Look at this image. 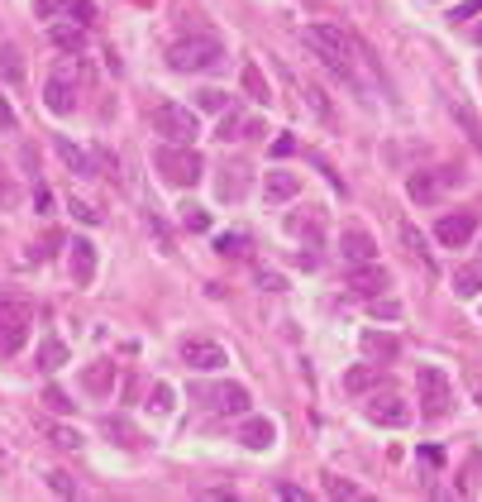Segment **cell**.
Listing matches in <instances>:
<instances>
[{
	"label": "cell",
	"mask_w": 482,
	"mask_h": 502,
	"mask_svg": "<svg viewBox=\"0 0 482 502\" xmlns=\"http://www.w3.org/2000/svg\"><path fill=\"white\" fill-rule=\"evenodd\" d=\"M278 497H287V502H301L306 493H301V488H291V484H282V488H278Z\"/></svg>",
	"instance_id": "cell-46"
},
{
	"label": "cell",
	"mask_w": 482,
	"mask_h": 502,
	"mask_svg": "<svg viewBox=\"0 0 482 502\" xmlns=\"http://www.w3.org/2000/svg\"><path fill=\"white\" fill-rule=\"evenodd\" d=\"M454 120H458V124H464V130H468V139H473V144H477V149H482V124L473 120V111H468V106H454Z\"/></svg>",
	"instance_id": "cell-31"
},
{
	"label": "cell",
	"mask_w": 482,
	"mask_h": 502,
	"mask_svg": "<svg viewBox=\"0 0 482 502\" xmlns=\"http://www.w3.org/2000/svg\"><path fill=\"white\" fill-rule=\"evenodd\" d=\"M153 167L162 173L167 187H196L201 173H205V163H201V154L192 149V144H162V149L153 154Z\"/></svg>",
	"instance_id": "cell-3"
},
{
	"label": "cell",
	"mask_w": 482,
	"mask_h": 502,
	"mask_svg": "<svg viewBox=\"0 0 482 502\" xmlns=\"http://www.w3.org/2000/svg\"><path fill=\"white\" fill-rule=\"evenodd\" d=\"M153 130L167 139V144H196L201 134V120L192 106H177V101H162V106H153Z\"/></svg>",
	"instance_id": "cell-5"
},
{
	"label": "cell",
	"mask_w": 482,
	"mask_h": 502,
	"mask_svg": "<svg viewBox=\"0 0 482 502\" xmlns=\"http://www.w3.org/2000/svg\"><path fill=\"white\" fill-rule=\"evenodd\" d=\"M215 192H220V201H244V192H248V167H244V163H229L225 173H220V182H215Z\"/></svg>",
	"instance_id": "cell-20"
},
{
	"label": "cell",
	"mask_w": 482,
	"mask_h": 502,
	"mask_svg": "<svg viewBox=\"0 0 482 502\" xmlns=\"http://www.w3.org/2000/svg\"><path fill=\"white\" fill-rule=\"evenodd\" d=\"M53 149L62 154V163H68L77 177H96V158H91L87 149H77V144H72L68 134H58V139H53Z\"/></svg>",
	"instance_id": "cell-19"
},
{
	"label": "cell",
	"mask_w": 482,
	"mask_h": 502,
	"mask_svg": "<svg viewBox=\"0 0 482 502\" xmlns=\"http://www.w3.org/2000/svg\"><path fill=\"white\" fill-rule=\"evenodd\" d=\"M48 441H53L58 450H81V435H77L72 426H48Z\"/></svg>",
	"instance_id": "cell-30"
},
{
	"label": "cell",
	"mask_w": 482,
	"mask_h": 502,
	"mask_svg": "<svg viewBox=\"0 0 482 502\" xmlns=\"http://www.w3.org/2000/svg\"><path fill=\"white\" fill-rule=\"evenodd\" d=\"M196 397H205V402H211L215 411H225V416H244V411H248V402H254V397H248V388H244V383H220V388H201Z\"/></svg>",
	"instance_id": "cell-12"
},
{
	"label": "cell",
	"mask_w": 482,
	"mask_h": 502,
	"mask_svg": "<svg viewBox=\"0 0 482 502\" xmlns=\"http://www.w3.org/2000/svg\"><path fill=\"white\" fill-rule=\"evenodd\" d=\"M225 101H229V96H225V91H215V87L196 91V106H201V111H225Z\"/></svg>",
	"instance_id": "cell-35"
},
{
	"label": "cell",
	"mask_w": 482,
	"mask_h": 502,
	"mask_svg": "<svg viewBox=\"0 0 482 502\" xmlns=\"http://www.w3.org/2000/svg\"><path fill=\"white\" fill-rule=\"evenodd\" d=\"M72 283L77 287L96 283V244L91 240H72Z\"/></svg>",
	"instance_id": "cell-17"
},
{
	"label": "cell",
	"mask_w": 482,
	"mask_h": 502,
	"mask_svg": "<svg viewBox=\"0 0 482 502\" xmlns=\"http://www.w3.org/2000/svg\"><path fill=\"white\" fill-rule=\"evenodd\" d=\"M239 130H244V120H239V111H225L220 115V124H215V139H239Z\"/></svg>",
	"instance_id": "cell-29"
},
{
	"label": "cell",
	"mask_w": 482,
	"mask_h": 502,
	"mask_svg": "<svg viewBox=\"0 0 482 502\" xmlns=\"http://www.w3.org/2000/svg\"><path fill=\"white\" fill-rule=\"evenodd\" d=\"M244 244H248V235H220V240H215V249H220L225 259H239Z\"/></svg>",
	"instance_id": "cell-33"
},
{
	"label": "cell",
	"mask_w": 482,
	"mask_h": 502,
	"mask_svg": "<svg viewBox=\"0 0 482 502\" xmlns=\"http://www.w3.org/2000/svg\"><path fill=\"white\" fill-rule=\"evenodd\" d=\"M258 283H263V287H267V292H282V287H287V283H282V278H278V273H258Z\"/></svg>",
	"instance_id": "cell-44"
},
{
	"label": "cell",
	"mask_w": 482,
	"mask_h": 502,
	"mask_svg": "<svg viewBox=\"0 0 482 502\" xmlns=\"http://www.w3.org/2000/svg\"><path fill=\"white\" fill-rule=\"evenodd\" d=\"M153 407H162V411L173 407V388H167V383H158V388H153Z\"/></svg>",
	"instance_id": "cell-41"
},
{
	"label": "cell",
	"mask_w": 482,
	"mask_h": 502,
	"mask_svg": "<svg viewBox=\"0 0 482 502\" xmlns=\"http://www.w3.org/2000/svg\"><path fill=\"white\" fill-rule=\"evenodd\" d=\"M363 354H372V359H396V354H402V340H396V335H382V330H363Z\"/></svg>",
	"instance_id": "cell-23"
},
{
	"label": "cell",
	"mask_w": 482,
	"mask_h": 502,
	"mask_svg": "<svg viewBox=\"0 0 482 502\" xmlns=\"http://www.w3.org/2000/svg\"><path fill=\"white\" fill-rule=\"evenodd\" d=\"M454 292L458 297H482V263H464L454 273Z\"/></svg>",
	"instance_id": "cell-25"
},
{
	"label": "cell",
	"mask_w": 482,
	"mask_h": 502,
	"mask_svg": "<svg viewBox=\"0 0 482 502\" xmlns=\"http://www.w3.org/2000/svg\"><path fill=\"white\" fill-rule=\"evenodd\" d=\"M415 392H421V411H425V416H449V407H454V383H449L445 368L421 364V368H415Z\"/></svg>",
	"instance_id": "cell-6"
},
{
	"label": "cell",
	"mask_w": 482,
	"mask_h": 502,
	"mask_svg": "<svg viewBox=\"0 0 482 502\" xmlns=\"http://www.w3.org/2000/svg\"><path fill=\"white\" fill-rule=\"evenodd\" d=\"M301 192V177L297 173H287V167H278V173H267V182H263V197H267V206H282V201H291Z\"/></svg>",
	"instance_id": "cell-18"
},
{
	"label": "cell",
	"mask_w": 482,
	"mask_h": 502,
	"mask_svg": "<svg viewBox=\"0 0 482 502\" xmlns=\"http://www.w3.org/2000/svg\"><path fill=\"white\" fill-rule=\"evenodd\" d=\"M44 402H48L53 411H72V402H68V392H62V388H48V392H44Z\"/></svg>",
	"instance_id": "cell-38"
},
{
	"label": "cell",
	"mask_w": 482,
	"mask_h": 502,
	"mask_svg": "<svg viewBox=\"0 0 482 502\" xmlns=\"http://www.w3.org/2000/svg\"><path fill=\"white\" fill-rule=\"evenodd\" d=\"M182 220H186V230H196V235H201V230H211V216H205L201 206H186V216H182Z\"/></svg>",
	"instance_id": "cell-36"
},
{
	"label": "cell",
	"mask_w": 482,
	"mask_h": 502,
	"mask_svg": "<svg viewBox=\"0 0 482 502\" xmlns=\"http://www.w3.org/2000/svg\"><path fill=\"white\" fill-rule=\"evenodd\" d=\"M458 173L454 167H435V173H415L411 182H406V192H411V201H421V206H430V201H439V192L454 182Z\"/></svg>",
	"instance_id": "cell-13"
},
{
	"label": "cell",
	"mask_w": 482,
	"mask_h": 502,
	"mask_svg": "<svg viewBox=\"0 0 482 502\" xmlns=\"http://www.w3.org/2000/svg\"><path fill=\"white\" fill-rule=\"evenodd\" d=\"M340 254H344V263H349V268H353V263H372V259H377V240L368 235V230L349 225L344 235H340Z\"/></svg>",
	"instance_id": "cell-14"
},
{
	"label": "cell",
	"mask_w": 482,
	"mask_h": 502,
	"mask_svg": "<svg viewBox=\"0 0 482 502\" xmlns=\"http://www.w3.org/2000/svg\"><path fill=\"white\" fill-rule=\"evenodd\" d=\"M0 124H5V130L15 124V111H10V101H5V96H0Z\"/></svg>",
	"instance_id": "cell-45"
},
{
	"label": "cell",
	"mask_w": 482,
	"mask_h": 502,
	"mask_svg": "<svg viewBox=\"0 0 482 502\" xmlns=\"http://www.w3.org/2000/svg\"><path fill=\"white\" fill-rule=\"evenodd\" d=\"M19 201V187L15 182H0V206H15Z\"/></svg>",
	"instance_id": "cell-43"
},
{
	"label": "cell",
	"mask_w": 482,
	"mask_h": 502,
	"mask_svg": "<svg viewBox=\"0 0 482 502\" xmlns=\"http://www.w3.org/2000/svg\"><path fill=\"white\" fill-rule=\"evenodd\" d=\"M62 364H68V345H62V340H44V345H38V368H62Z\"/></svg>",
	"instance_id": "cell-27"
},
{
	"label": "cell",
	"mask_w": 482,
	"mask_h": 502,
	"mask_svg": "<svg viewBox=\"0 0 482 502\" xmlns=\"http://www.w3.org/2000/svg\"><path fill=\"white\" fill-rule=\"evenodd\" d=\"M301 38H306V48L316 53L330 72H340V77H349L353 72V44H349V34L340 29V25H306L301 29Z\"/></svg>",
	"instance_id": "cell-1"
},
{
	"label": "cell",
	"mask_w": 482,
	"mask_h": 502,
	"mask_svg": "<svg viewBox=\"0 0 482 502\" xmlns=\"http://www.w3.org/2000/svg\"><path fill=\"white\" fill-rule=\"evenodd\" d=\"M34 326V302L25 292H0V354H15Z\"/></svg>",
	"instance_id": "cell-4"
},
{
	"label": "cell",
	"mask_w": 482,
	"mask_h": 502,
	"mask_svg": "<svg viewBox=\"0 0 482 502\" xmlns=\"http://www.w3.org/2000/svg\"><path fill=\"white\" fill-rule=\"evenodd\" d=\"M239 441H244L248 450H272V445H278V426H272L267 416H248V411H244Z\"/></svg>",
	"instance_id": "cell-15"
},
{
	"label": "cell",
	"mask_w": 482,
	"mask_h": 502,
	"mask_svg": "<svg viewBox=\"0 0 482 502\" xmlns=\"http://www.w3.org/2000/svg\"><path fill=\"white\" fill-rule=\"evenodd\" d=\"M48 44L62 48V53H81V48H87V29H81L77 19H53V25H48Z\"/></svg>",
	"instance_id": "cell-16"
},
{
	"label": "cell",
	"mask_w": 482,
	"mask_h": 502,
	"mask_svg": "<svg viewBox=\"0 0 482 502\" xmlns=\"http://www.w3.org/2000/svg\"><path fill=\"white\" fill-rule=\"evenodd\" d=\"M477 235V211H454V216H439L435 225V240L445 249H464Z\"/></svg>",
	"instance_id": "cell-10"
},
{
	"label": "cell",
	"mask_w": 482,
	"mask_h": 502,
	"mask_svg": "<svg viewBox=\"0 0 482 502\" xmlns=\"http://www.w3.org/2000/svg\"><path fill=\"white\" fill-rule=\"evenodd\" d=\"M382 388V364H359L344 373V392H372Z\"/></svg>",
	"instance_id": "cell-22"
},
{
	"label": "cell",
	"mask_w": 482,
	"mask_h": 502,
	"mask_svg": "<svg viewBox=\"0 0 482 502\" xmlns=\"http://www.w3.org/2000/svg\"><path fill=\"white\" fill-rule=\"evenodd\" d=\"M239 87L254 96V101H267L272 91H267V81H263V72H258V62H244V72H239Z\"/></svg>",
	"instance_id": "cell-26"
},
{
	"label": "cell",
	"mask_w": 482,
	"mask_h": 502,
	"mask_svg": "<svg viewBox=\"0 0 482 502\" xmlns=\"http://www.w3.org/2000/svg\"><path fill=\"white\" fill-rule=\"evenodd\" d=\"M72 0H34V15L38 19H58V15H68Z\"/></svg>",
	"instance_id": "cell-32"
},
{
	"label": "cell",
	"mask_w": 482,
	"mask_h": 502,
	"mask_svg": "<svg viewBox=\"0 0 482 502\" xmlns=\"http://www.w3.org/2000/svg\"><path fill=\"white\" fill-rule=\"evenodd\" d=\"M325 493H330V497H359V488H353V484H344V478H330V484H325Z\"/></svg>",
	"instance_id": "cell-39"
},
{
	"label": "cell",
	"mask_w": 482,
	"mask_h": 502,
	"mask_svg": "<svg viewBox=\"0 0 482 502\" xmlns=\"http://www.w3.org/2000/svg\"><path fill=\"white\" fill-rule=\"evenodd\" d=\"M81 383H87L91 392H106L115 383V364H91L87 373H81Z\"/></svg>",
	"instance_id": "cell-28"
},
{
	"label": "cell",
	"mask_w": 482,
	"mask_h": 502,
	"mask_svg": "<svg viewBox=\"0 0 482 502\" xmlns=\"http://www.w3.org/2000/svg\"><path fill=\"white\" fill-rule=\"evenodd\" d=\"M344 283H349V292H353V297H368V302H372V297H382V292L392 287L387 268L377 263V259H372V263H353L349 273H344Z\"/></svg>",
	"instance_id": "cell-9"
},
{
	"label": "cell",
	"mask_w": 482,
	"mask_h": 502,
	"mask_svg": "<svg viewBox=\"0 0 482 502\" xmlns=\"http://www.w3.org/2000/svg\"><path fill=\"white\" fill-rule=\"evenodd\" d=\"M473 44L482 48V19H477V25H473Z\"/></svg>",
	"instance_id": "cell-47"
},
{
	"label": "cell",
	"mask_w": 482,
	"mask_h": 502,
	"mask_svg": "<svg viewBox=\"0 0 482 502\" xmlns=\"http://www.w3.org/2000/svg\"><path fill=\"white\" fill-rule=\"evenodd\" d=\"M44 106L53 115H72L77 111V72H72V62H62V68L44 81Z\"/></svg>",
	"instance_id": "cell-8"
},
{
	"label": "cell",
	"mask_w": 482,
	"mask_h": 502,
	"mask_svg": "<svg viewBox=\"0 0 482 502\" xmlns=\"http://www.w3.org/2000/svg\"><path fill=\"white\" fill-rule=\"evenodd\" d=\"M372 311H377V316H402V306H396V302H382V297H372Z\"/></svg>",
	"instance_id": "cell-42"
},
{
	"label": "cell",
	"mask_w": 482,
	"mask_h": 502,
	"mask_svg": "<svg viewBox=\"0 0 482 502\" xmlns=\"http://www.w3.org/2000/svg\"><path fill=\"white\" fill-rule=\"evenodd\" d=\"M477 15H482V0H464V5H454V15H449V19L458 25V19H477Z\"/></svg>",
	"instance_id": "cell-37"
},
{
	"label": "cell",
	"mask_w": 482,
	"mask_h": 502,
	"mask_svg": "<svg viewBox=\"0 0 482 502\" xmlns=\"http://www.w3.org/2000/svg\"><path fill=\"white\" fill-rule=\"evenodd\" d=\"M402 249L425 268V273H435V259H430V249H425V235H421V230H415L411 220H402Z\"/></svg>",
	"instance_id": "cell-21"
},
{
	"label": "cell",
	"mask_w": 482,
	"mask_h": 502,
	"mask_svg": "<svg viewBox=\"0 0 482 502\" xmlns=\"http://www.w3.org/2000/svg\"><path fill=\"white\" fill-rule=\"evenodd\" d=\"M220 58H225V44L215 34H196V38H182V44L167 48V68L173 72H211L220 68Z\"/></svg>",
	"instance_id": "cell-2"
},
{
	"label": "cell",
	"mask_w": 482,
	"mask_h": 502,
	"mask_svg": "<svg viewBox=\"0 0 482 502\" xmlns=\"http://www.w3.org/2000/svg\"><path fill=\"white\" fill-rule=\"evenodd\" d=\"M363 416H368L372 426L402 431V426H411V402H402L396 392H372L368 402H363Z\"/></svg>",
	"instance_id": "cell-7"
},
{
	"label": "cell",
	"mask_w": 482,
	"mask_h": 502,
	"mask_svg": "<svg viewBox=\"0 0 482 502\" xmlns=\"http://www.w3.org/2000/svg\"><path fill=\"white\" fill-rule=\"evenodd\" d=\"M48 488H53L58 497H77V484H72V474H62V469H53V474H48Z\"/></svg>",
	"instance_id": "cell-34"
},
{
	"label": "cell",
	"mask_w": 482,
	"mask_h": 502,
	"mask_svg": "<svg viewBox=\"0 0 482 502\" xmlns=\"http://www.w3.org/2000/svg\"><path fill=\"white\" fill-rule=\"evenodd\" d=\"M182 364H192L196 373H215L229 364V354L215 340H182Z\"/></svg>",
	"instance_id": "cell-11"
},
{
	"label": "cell",
	"mask_w": 482,
	"mask_h": 502,
	"mask_svg": "<svg viewBox=\"0 0 482 502\" xmlns=\"http://www.w3.org/2000/svg\"><path fill=\"white\" fill-rule=\"evenodd\" d=\"M0 81H5V87H19V81H25V53H19L15 44L0 48Z\"/></svg>",
	"instance_id": "cell-24"
},
{
	"label": "cell",
	"mask_w": 482,
	"mask_h": 502,
	"mask_svg": "<svg viewBox=\"0 0 482 502\" xmlns=\"http://www.w3.org/2000/svg\"><path fill=\"white\" fill-rule=\"evenodd\" d=\"M272 154H278V158H291V154H297V139H291V134H282L278 144H272Z\"/></svg>",
	"instance_id": "cell-40"
}]
</instances>
